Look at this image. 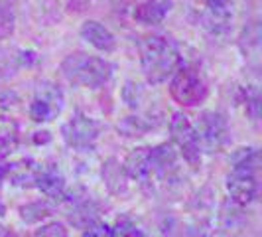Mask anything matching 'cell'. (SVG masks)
Returning a JSON list of instances; mask_svg holds the SVG:
<instances>
[{"label":"cell","instance_id":"cell-1","mask_svg":"<svg viewBox=\"0 0 262 237\" xmlns=\"http://www.w3.org/2000/svg\"><path fill=\"white\" fill-rule=\"evenodd\" d=\"M140 64L148 83H164L182 66V53L173 40L166 36H146L140 42Z\"/></svg>","mask_w":262,"mask_h":237},{"label":"cell","instance_id":"cell-2","mask_svg":"<svg viewBox=\"0 0 262 237\" xmlns=\"http://www.w3.org/2000/svg\"><path fill=\"white\" fill-rule=\"evenodd\" d=\"M231 172L227 176V192L236 206H249L258 196V166L260 154L256 148H238L231 158Z\"/></svg>","mask_w":262,"mask_h":237},{"label":"cell","instance_id":"cell-3","mask_svg":"<svg viewBox=\"0 0 262 237\" xmlns=\"http://www.w3.org/2000/svg\"><path fill=\"white\" fill-rule=\"evenodd\" d=\"M59 69H61V75L69 83L79 85V87H87V89H97L113 77L115 66L105 57L77 52L67 55L61 62Z\"/></svg>","mask_w":262,"mask_h":237},{"label":"cell","instance_id":"cell-4","mask_svg":"<svg viewBox=\"0 0 262 237\" xmlns=\"http://www.w3.org/2000/svg\"><path fill=\"white\" fill-rule=\"evenodd\" d=\"M170 93L180 105L197 107L207 99L209 87H207L205 75L201 73L199 67L182 64L171 75Z\"/></svg>","mask_w":262,"mask_h":237},{"label":"cell","instance_id":"cell-5","mask_svg":"<svg viewBox=\"0 0 262 237\" xmlns=\"http://www.w3.org/2000/svg\"><path fill=\"white\" fill-rule=\"evenodd\" d=\"M193 129L197 132V139H199V146H201V152H221L227 143H229V125H227V118L217 113V111H203L197 123L193 125Z\"/></svg>","mask_w":262,"mask_h":237},{"label":"cell","instance_id":"cell-6","mask_svg":"<svg viewBox=\"0 0 262 237\" xmlns=\"http://www.w3.org/2000/svg\"><path fill=\"white\" fill-rule=\"evenodd\" d=\"M63 91L52 81H41L30 103V117L34 123H50L63 111Z\"/></svg>","mask_w":262,"mask_h":237},{"label":"cell","instance_id":"cell-7","mask_svg":"<svg viewBox=\"0 0 262 237\" xmlns=\"http://www.w3.org/2000/svg\"><path fill=\"white\" fill-rule=\"evenodd\" d=\"M170 131L173 145L178 146V150L184 156L185 162L189 166H193V168H199L203 152H201L199 139H197V132L193 129V123L189 121V117L184 115V113H173L170 123Z\"/></svg>","mask_w":262,"mask_h":237},{"label":"cell","instance_id":"cell-8","mask_svg":"<svg viewBox=\"0 0 262 237\" xmlns=\"http://www.w3.org/2000/svg\"><path fill=\"white\" fill-rule=\"evenodd\" d=\"M99 134H101V125L83 113L73 115L61 129L66 145L75 150H93L99 141Z\"/></svg>","mask_w":262,"mask_h":237},{"label":"cell","instance_id":"cell-9","mask_svg":"<svg viewBox=\"0 0 262 237\" xmlns=\"http://www.w3.org/2000/svg\"><path fill=\"white\" fill-rule=\"evenodd\" d=\"M178 170V152L173 145L164 143L150 148V186L168 182Z\"/></svg>","mask_w":262,"mask_h":237},{"label":"cell","instance_id":"cell-10","mask_svg":"<svg viewBox=\"0 0 262 237\" xmlns=\"http://www.w3.org/2000/svg\"><path fill=\"white\" fill-rule=\"evenodd\" d=\"M36 188L41 190V194L53 202H61L67 198V184L63 174L55 164H39Z\"/></svg>","mask_w":262,"mask_h":237},{"label":"cell","instance_id":"cell-11","mask_svg":"<svg viewBox=\"0 0 262 237\" xmlns=\"http://www.w3.org/2000/svg\"><path fill=\"white\" fill-rule=\"evenodd\" d=\"M205 28L215 36H223L229 32L233 18V2L231 0H205Z\"/></svg>","mask_w":262,"mask_h":237},{"label":"cell","instance_id":"cell-12","mask_svg":"<svg viewBox=\"0 0 262 237\" xmlns=\"http://www.w3.org/2000/svg\"><path fill=\"white\" fill-rule=\"evenodd\" d=\"M81 38L85 40L87 44H91L93 48L99 50V52L111 53V52H115V48H117V38H115V34H113L105 24H101V22H97V20H87V22H83V26H81Z\"/></svg>","mask_w":262,"mask_h":237},{"label":"cell","instance_id":"cell-13","mask_svg":"<svg viewBox=\"0 0 262 237\" xmlns=\"http://www.w3.org/2000/svg\"><path fill=\"white\" fill-rule=\"evenodd\" d=\"M0 170H2V176L8 178L14 186L32 188V186H36L39 162H34L28 158V160H20L14 164H4V166H0Z\"/></svg>","mask_w":262,"mask_h":237},{"label":"cell","instance_id":"cell-14","mask_svg":"<svg viewBox=\"0 0 262 237\" xmlns=\"http://www.w3.org/2000/svg\"><path fill=\"white\" fill-rule=\"evenodd\" d=\"M171 10V0H144L136 6L134 10V20L144 24V26H156L164 22V18Z\"/></svg>","mask_w":262,"mask_h":237},{"label":"cell","instance_id":"cell-15","mask_svg":"<svg viewBox=\"0 0 262 237\" xmlns=\"http://www.w3.org/2000/svg\"><path fill=\"white\" fill-rule=\"evenodd\" d=\"M122 168L128 178L140 182L142 186L150 184V148H146V146L134 148L126 156V162Z\"/></svg>","mask_w":262,"mask_h":237},{"label":"cell","instance_id":"cell-16","mask_svg":"<svg viewBox=\"0 0 262 237\" xmlns=\"http://www.w3.org/2000/svg\"><path fill=\"white\" fill-rule=\"evenodd\" d=\"M18 139H20V131L16 121L0 115V160L6 158L16 148Z\"/></svg>","mask_w":262,"mask_h":237},{"label":"cell","instance_id":"cell-17","mask_svg":"<svg viewBox=\"0 0 262 237\" xmlns=\"http://www.w3.org/2000/svg\"><path fill=\"white\" fill-rule=\"evenodd\" d=\"M103 176H105L106 186L113 192H124V180H126V172L122 168V164H118L117 160H108L106 166L103 168Z\"/></svg>","mask_w":262,"mask_h":237},{"label":"cell","instance_id":"cell-18","mask_svg":"<svg viewBox=\"0 0 262 237\" xmlns=\"http://www.w3.org/2000/svg\"><path fill=\"white\" fill-rule=\"evenodd\" d=\"M111 231H113V237H146L144 229L138 227L130 218L117 220V224L111 227Z\"/></svg>","mask_w":262,"mask_h":237},{"label":"cell","instance_id":"cell-19","mask_svg":"<svg viewBox=\"0 0 262 237\" xmlns=\"http://www.w3.org/2000/svg\"><path fill=\"white\" fill-rule=\"evenodd\" d=\"M34 237H67V229L63 224L52 222V224L41 225L38 231L34 233Z\"/></svg>","mask_w":262,"mask_h":237},{"label":"cell","instance_id":"cell-20","mask_svg":"<svg viewBox=\"0 0 262 237\" xmlns=\"http://www.w3.org/2000/svg\"><path fill=\"white\" fill-rule=\"evenodd\" d=\"M81 237H113V231L111 225L105 222H93L83 229Z\"/></svg>","mask_w":262,"mask_h":237},{"label":"cell","instance_id":"cell-21","mask_svg":"<svg viewBox=\"0 0 262 237\" xmlns=\"http://www.w3.org/2000/svg\"><path fill=\"white\" fill-rule=\"evenodd\" d=\"M0 237H16V235H14L10 229H6L4 225L0 224Z\"/></svg>","mask_w":262,"mask_h":237}]
</instances>
